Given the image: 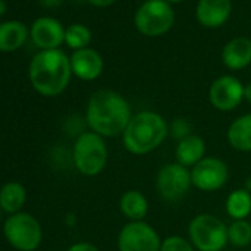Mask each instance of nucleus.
I'll return each mask as SVG.
<instances>
[{
  "label": "nucleus",
  "mask_w": 251,
  "mask_h": 251,
  "mask_svg": "<svg viewBox=\"0 0 251 251\" xmlns=\"http://www.w3.org/2000/svg\"><path fill=\"white\" fill-rule=\"evenodd\" d=\"M132 117V108L127 99L114 90L100 89L89 98L86 121L90 130L102 138L123 135Z\"/></svg>",
  "instance_id": "1"
},
{
  "label": "nucleus",
  "mask_w": 251,
  "mask_h": 251,
  "mask_svg": "<svg viewBox=\"0 0 251 251\" xmlns=\"http://www.w3.org/2000/svg\"><path fill=\"white\" fill-rule=\"evenodd\" d=\"M71 61L61 49L42 50L31 59L28 77L34 90L43 96L61 95L71 80Z\"/></svg>",
  "instance_id": "2"
},
{
  "label": "nucleus",
  "mask_w": 251,
  "mask_h": 251,
  "mask_svg": "<svg viewBox=\"0 0 251 251\" xmlns=\"http://www.w3.org/2000/svg\"><path fill=\"white\" fill-rule=\"evenodd\" d=\"M169 135L166 120L154 111H141L132 117L123 132V145L133 155H145L157 150Z\"/></svg>",
  "instance_id": "3"
},
{
  "label": "nucleus",
  "mask_w": 251,
  "mask_h": 251,
  "mask_svg": "<svg viewBox=\"0 0 251 251\" xmlns=\"http://www.w3.org/2000/svg\"><path fill=\"white\" fill-rule=\"evenodd\" d=\"M73 161L81 175L89 177L99 175L108 161V148L103 138L95 132L81 133L73 148Z\"/></svg>",
  "instance_id": "4"
},
{
  "label": "nucleus",
  "mask_w": 251,
  "mask_h": 251,
  "mask_svg": "<svg viewBox=\"0 0 251 251\" xmlns=\"http://www.w3.org/2000/svg\"><path fill=\"white\" fill-rule=\"evenodd\" d=\"M191 244L200 251H222L227 241V226L216 216L202 213L195 216L188 227Z\"/></svg>",
  "instance_id": "5"
},
{
  "label": "nucleus",
  "mask_w": 251,
  "mask_h": 251,
  "mask_svg": "<svg viewBox=\"0 0 251 251\" xmlns=\"http://www.w3.org/2000/svg\"><path fill=\"white\" fill-rule=\"evenodd\" d=\"M6 241L20 251H34L43 239V230L39 220L24 211L11 214L3 225Z\"/></svg>",
  "instance_id": "6"
},
{
  "label": "nucleus",
  "mask_w": 251,
  "mask_h": 251,
  "mask_svg": "<svg viewBox=\"0 0 251 251\" xmlns=\"http://www.w3.org/2000/svg\"><path fill=\"white\" fill-rule=\"evenodd\" d=\"M175 23V12L166 0H147L135 14L138 31L148 37H158L170 31Z\"/></svg>",
  "instance_id": "7"
},
{
  "label": "nucleus",
  "mask_w": 251,
  "mask_h": 251,
  "mask_svg": "<svg viewBox=\"0 0 251 251\" xmlns=\"http://www.w3.org/2000/svg\"><path fill=\"white\" fill-rule=\"evenodd\" d=\"M158 232L147 222H129L118 233V251H161Z\"/></svg>",
  "instance_id": "8"
},
{
  "label": "nucleus",
  "mask_w": 251,
  "mask_h": 251,
  "mask_svg": "<svg viewBox=\"0 0 251 251\" xmlns=\"http://www.w3.org/2000/svg\"><path fill=\"white\" fill-rule=\"evenodd\" d=\"M191 170L179 163L163 166L155 179V186L164 201L175 202L182 200L191 189Z\"/></svg>",
  "instance_id": "9"
},
{
  "label": "nucleus",
  "mask_w": 251,
  "mask_h": 251,
  "mask_svg": "<svg viewBox=\"0 0 251 251\" xmlns=\"http://www.w3.org/2000/svg\"><path fill=\"white\" fill-rule=\"evenodd\" d=\"M229 179L227 164L216 157H204L191 169L192 185L202 192H214L222 189Z\"/></svg>",
  "instance_id": "10"
},
{
  "label": "nucleus",
  "mask_w": 251,
  "mask_h": 251,
  "mask_svg": "<svg viewBox=\"0 0 251 251\" xmlns=\"http://www.w3.org/2000/svg\"><path fill=\"white\" fill-rule=\"evenodd\" d=\"M242 83L233 75H222L216 78L208 89L210 103L223 112L233 111L244 100Z\"/></svg>",
  "instance_id": "11"
},
{
  "label": "nucleus",
  "mask_w": 251,
  "mask_h": 251,
  "mask_svg": "<svg viewBox=\"0 0 251 251\" xmlns=\"http://www.w3.org/2000/svg\"><path fill=\"white\" fill-rule=\"evenodd\" d=\"M31 39L43 50L58 49L65 42V30L55 18L43 17L34 21L31 27Z\"/></svg>",
  "instance_id": "12"
},
{
  "label": "nucleus",
  "mask_w": 251,
  "mask_h": 251,
  "mask_svg": "<svg viewBox=\"0 0 251 251\" xmlns=\"http://www.w3.org/2000/svg\"><path fill=\"white\" fill-rule=\"evenodd\" d=\"M71 70L75 77L84 81H92L98 78L103 70V59L95 49L86 48L75 50L71 58Z\"/></svg>",
  "instance_id": "13"
},
{
  "label": "nucleus",
  "mask_w": 251,
  "mask_h": 251,
  "mask_svg": "<svg viewBox=\"0 0 251 251\" xmlns=\"http://www.w3.org/2000/svg\"><path fill=\"white\" fill-rule=\"evenodd\" d=\"M230 11V0H198L195 15L201 25L208 28H217L227 21Z\"/></svg>",
  "instance_id": "14"
},
{
  "label": "nucleus",
  "mask_w": 251,
  "mask_h": 251,
  "mask_svg": "<svg viewBox=\"0 0 251 251\" xmlns=\"http://www.w3.org/2000/svg\"><path fill=\"white\" fill-rule=\"evenodd\" d=\"M222 61L233 71L248 67L251 64V40L247 37H235L227 42L222 52Z\"/></svg>",
  "instance_id": "15"
},
{
  "label": "nucleus",
  "mask_w": 251,
  "mask_h": 251,
  "mask_svg": "<svg viewBox=\"0 0 251 251\" xmlns=\"http://www.w3.org/2000/svg\"><path fill=\"white\" fill-rule=\"evenodd\" d=\"M205 154V142L197 135H189L179 141L176 147V163L185 167H194Z\"/></svg>",
  "instance_id": "16"
},
{
  "label": "nucleus",
  "mask_w": 251,
  "mask_h": 251,
  "mask_svg": "<svg viewBox=\"0 0 251 251\" xmlns=\"http://www.w3.org/2000/svg\"><path fill=\"white\" fill-rule=\"evenodd\" d=\"M229 145L239 152L251 151V112L238 117L227 129Z\"/></svg>",
  "instance_id": "17"
},
{
  "label": "nucleus",
  "mask_w": 251,
  "mask_h": 251,
  "mask_svg": "<svg viewBox=\"0 0 251 251\" xmlns=\"http://www.w3.org/2000/svg\"><path fill=\"white\" fill-rule=\"evenodd\" d=\"M148 208L150 204L147 197L138 189L126 191L120 198V210L130 222L144 220L148 214Z\"/></svg>",
  "instance_id": "18"
},
{
  "label": "nucleus",
  "mask_w": 251,
  "mask_h": 251,
  "mask_svg": "<svg viewBox=\"0 0 251 251\" xmlns=\"http://www.w3.org/2000/svg\"><path fill=\"white\" fill-rule=\"evenodd\" d=\"M28 37V28L20 21L0 24V52H14L20 49Z\"/></svg>",
  "instance_id": "19"
},
{
  "label": "nucleus",
  "mask_w": 251,
  "mask_h": 251,
  "mask_svg": "<svg viewBox=\"0 0 251 251\" xmlns=\"http://www.w3.org/2000/svg\"><path fill=\"white\" fill-rule=\"evenodd\" d=\"M27 200V191L20 182H8L0 188V207L8 214L21 211Z\"/></svg>",
  "instance_id": "20"
},
{
  "label": "nucleus",
  "mask_w": 251,
  "mask_h": 251,
  "mask_svg": "<svg viewBox=\"0 0 251 251\" xmlns=\"http://www.w3.org/2000/svg\"><path fill=\"white\" fill-rule=\"evenodd\" d=\"M226 213L233 220H247L251 213V192L247 189H235L226 198Z\"/></svg>",
  "instance_id": "21"
},
{
  "label": "nucleus",
  "mask_w": 251,
  "mask_h": 251,
  "mask_svg": "<svg viewBox=\"0 0 251 251\" xmlns=\"http://www.w3.org/2000/svg\"><path fill=\"white\" fill-rule=\"evenodd\" d=\"M92 40V33L86 25L73 24L65 30V43L74 50L86 49Z\"/></svg>",
  "instance_id": "22"
},
{
  "label": "nucleus",
  "mask_w": 251,
  "mask_h": 251,
  "mask_svg": "<svg viewBox=\"0 0 251 251\" xmlns=\"http://www.w3.org/2000/svg\"><path fill=\"white\" fill-rule=\"evenodd\" d=\"M227 241L235 247L251 244V223L247 220H233L227 226Z\"/></svg>",
  "instance_id": "23"
},
{
  "label": "nucleus",
  "mask_w": 251,
  "mask_h": 251,
  "mask_svg": "<svg viewBox=\"0 0 251 251\" xmlns=\"http://www.w3.org/2000/svg\"><path fill=\"white\" fill-rule=\"evenodd\" d=\"M161 251H194V245L183 236L172 235L163 241Z\"/></svg>",
  "instance_id": "24"
},
{
  "label": "nucleus",
  "mask_w": 251,
  "mask_h": 251,
  "mask_svg": "<svg viewBox=\"0 0 251 251\" xmlns=\"http://www.w3.org/2000/svg\"><path fill=\"white\" fill-rule=\"evenodd\" d=\"M170 132H172L173 138H176L179 141L189 136V135H192L191 133V126L185 118H176L170 126Z\"/></svg>",
  "instance_id": "25"
},
{
  "label": "nucleus",
  "mask_w": 251,
  "mask_h": 251,
  "mask_svg": "<svg viewBox=\"0 0 251 251\" xmlns=\"http://www.w3.org/2000/svg\"><path fill=\"white\" fill-rule=\"evenodd\" d=\"M67 251H99V248L90 242H77L73 244Z\"/></svg>",
  "instance_id": "26"
},
{
  "label": "nucleus",
  "mask_w": 251,
  "mask_h": 251,
  "mask_svg": "<svg viewBox=\"0 0 251 251\" xmlns=\"http://www.w3.org/2000/svg\"><path fill=\"white\" fill-rule=\"evenodd\" d=\"M61 2H62V0H39V3H40L42 6L48 8V9H52V8L59 6Z\"/></svg>",
  "instance_id": "27"
},
{
  "label": "nucleus",
  "mask_w": 251,
  "mask_h": 251,
  "mask_svg": "<svg viewBox=\"0 0 251 251\" xmlns=\"http://www.w3.org/2000/svg\"><path fill=\"white\" fill-rule=\"evenodd\" d=\"M89 2L96 8H106V6L112 5L115 0H89Z\"/></svg>",
  "instance_id": "28"
},
{
  "label": "nucleus",
  "mask_w": 251,
  "mask_h": 251,
  "mask_svg": "<svg viewBox=\"0 0 251 251\" xmlns=\"http://www.w3.org/2000/svg\"><path fill=\"white\" fill-rule=\"evenodd\" d=\"M244 99H245L247 102L251 103V83H248V84L244 87Z\"/></svg>",
  "instance_id": "29"
},
{
  "label": "nucleus",
  "mask_w": 251,
  "mask_h": 251,
  "mask_svg": "<svg viewBox=\"0 0 251 251\" xmlns=\"http://www.w3.org/2000/svg\"><path fill=\"white\" fill-rule=\"evenodd\" d=\"M6 3L3 2V0H0V17H2V15H5V12H6Z\"/></svg>",
  "instance_id": "30"
},
{
  "label": "nucleus",
  "mask_w": 251,
  "mask_h": 251,
  "mask_svg": "<svg viewBox=\"0 0 251 251\" xmlns=\"http://www.w3.org/2000/svg\"><path fill=\"white\" fill-rule=\"evenodd\" d=\"M244 189H247L248 192H251V177H248L247 180H245V188Z\"/></svg>",
  "instance_id": "31"
},
{
  "label": "nucleus",
  "mask_w": 251,
  "mask_h": 251,
  "mask_svg": "<svg viewBox=\"0 0 251 251\" xmlns=\"http://www.w3.org/2000/svg\"><path fill=\"white\" fill-rule=\"evenodd\" d=\"M167 3H179V2H182V0H166Z\"/></svg>",
  "instance_id": "32"
},
{
  "label": "nucleus",
  "mask_w": 251,
  "mask_h": 251,
  "mask_svg": "<svg viewBox=\"0 0 251 251\" xmlns=\"http://www.w3.org/2000/svg\"><path fill=\"white\" fill-rule=\"evenodd\" d=\"M2 213H3V210H2V207H0V219H2Z\"/></svg>",
  "instance_id": "33"
}]
</instances>
